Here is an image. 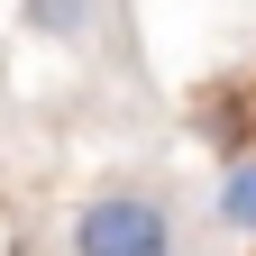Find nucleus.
Here are the masks:
<instances>
[{
  "instance_id": "1",
  "label": "nucleus",
  "mask_w": 256,
  "mask_h": 256,
  "mask_svg": "<svg viewBox=\"0 0 256 256\" xmlns=\"http://www.w3.org/2000/svg\"><path fill=\"white\" fill-rule=\"evenodd\" d=\"M74 256H174V220L156 192H101V202H82L74 220Z\"/></svg>"
},
{
  "instance_id": "4",
  "label": "nucleus",
  "mask_w": 256,
  "mask_h": 256,
  "mask_svg": "<svg viewBox=\"0 0 256 256\" xmlns=\"http://www.w3.org/2000/svg\"><path fill=\"white\" fill-rule=\"evenodd\" d=\"M28 18H37L46 37H74V28H82V0H28Z\"/></svg>"
},
{
  "instance_id": "3",
  "label": "nucleus",
  "mask_w": 256,
  "mask_h": 256,
  "mask_svg": "<svg viewBox=\"0 0 256 256\" xmlns=\"http://www.w3.org/2000/svg\"><path fill=\"white\" fill-rule=\"evenodd\" d=\"M202 110H238V128H229V156H256V74H238V82L202 92Z\"/></svg>"
},
{
  "instance_id": "2",
  "label": "nucleus",
  "mask_w": 256,
  "mask_h": 256,
  "mask_svg": "<svg viewBox=\"0 0 256 256\" xmlns=\"http://www.w3.org/2000/svg\"><path fill=\"white\" fill-rule=\"evenodd\" d=\"M220 220H229L238 238H256V156H229V174H220Z\"/></svg>"
}]
</instances>
